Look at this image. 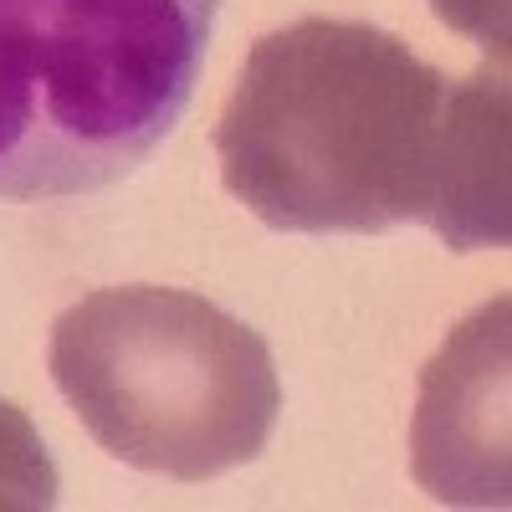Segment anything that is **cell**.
I'll return each mask as SVG.
<instances>
[{"label":"cell","mask_w":512,"mask_h":512,"mask_svg":"<svg viewBox=\"0 0 512 512\" xmlns=\"http://www.w3.org/2000/svg\"><path fill=\"white\" fill-rule=\"evenodd\" d=\"M456 82L395 31L303 16L251 47L216 123L226 190L272 231L436 226Z\"/></svg>","instance_id":"6da1fadb"},{"label":"cell","mask_w":512,"mask_h":512,"mask_svg":"<svg viewBox=\"0 0 512 512\" xmlns=\"http://www.w3.org/2000/svg\"><path fill=\"white\" fill-rule=\"evenodd\" d=\"M221 0H0V200L118 185L195 98Z\"/></svg>","instance_id":"7a4b0ae2"},{"label":"cell","mask_w":512,"mask_h":512,"mask_svg":"<svg viewBox=\"0 0 512 512\" xmlns=\"http://www.w3.org/2000/svg\"><path fill=\"white\" fill-rule=\"evenodd\" d=\"M52 379L123 466L205 482L267 451L282 384L267 338L180 287H103L52 328Z\"/></svg>","instance_id":"3957f363"},{"label":"cell","mask_w":512,"mask_h":512,"mask_svg":"<svg viewBox=\"0 0 512 512\" xmlns=\"http://www.w3.org/2000/svg\"><path fill=\"white\" fill-rule=\"evenodd\" d=\"M507 297L482 303L446 333L436 359L420 369L410 425V472L436 502L507 507Z\"/></svg>","instance_id":"277c9868"},{"label":"cell","mask_w":512,"mask_h":512,"mask_svg":"<svg viewBox=\"0 0 512 512\" xmlns=\"http://www.w3.org/2000/svg\"><path fill=\"white\" fill-rule=\"evenodd\" d=\"M507 62L477 67L456 82V118L446 149V185L436 236L451 251H487L512 236V190H507Z\"/></svg>","instance_id":"5b68a950"},{"label":"cell","mask_w":512,"mask_h":512,"mask_svg":"<svg viewBox=\"0 0 512 512\" xmlns=\"http://www.w3.org/2000/svg\"><path fill=\"white\" fill-rule=\"evenodd\" d=\"M57 492V461L41 431L21 405L0 400V512H47Z\"/></svg>","instance_id":"8992f818"},{"label":"cell","mask_w":512,"mask_h":512,"mask_svg":"<svg viewBox=\"0 0 512 512\" xmlns=\"http://www.w3.org/2000/svg\"><path fill=\"white\" fill-rule=\"evenodd\" d=\"M436 16L487 47L492 62H507V0H431Z\"/></svg>","instance_id":"52a82bcc"}]
</instances>
